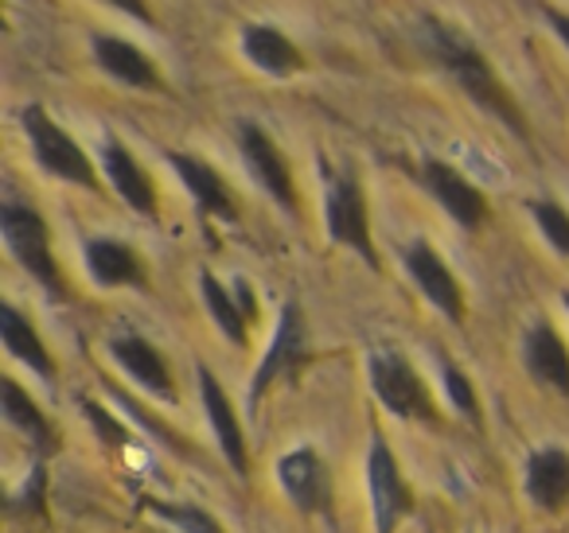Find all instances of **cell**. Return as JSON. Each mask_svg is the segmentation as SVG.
Wrapping results in <instances>:
<instances>
[{
	"instance_id": "obj_20",
	"label": "cell",
	"mask_w": 569,
	"mask_h": 533,
	"mask_svg": "<svg viewBox=\"0 0 569 533\" xmlns=\"http://www.w3.org/2000/svg\"><path fill=\"white\" fill-rule=\"evenodd\" d=\"M87 269L102 289H144V265L137 250L113 238H90Z\"/></svg>"
},
{
	"instance_id": "obj_28",
	"label": "cell",
	"mask_w": 569,
	"mask_h": 533,
	"mask_svg": "<svg viewBox=\"0 0 569 533\" xmlns=\"http://www.w3.org/2000/svg\"><path fill=\"white\" fill-rule=\"evenodd\" d=\"M102 4H110L113 12H121V17L137 20V24H144V28L157 24V17H152V9H149V0H102Z\"/></svg>"
},
{
	"instance_id": "obj_23",
	"label": "cell",
	"mask_w": 569,
	"mask_h": 533,
	"mask_svg": "<svg viewBox=\"0 0 569 533\" xmlns=\"http://www.w3.org/2000/svg\"><path fill=\"white\" fill-rule=\"evenodd\" d=\"M199 292H203V304H207V315L214 320V328L222 331V335L230 339L234 346H246L250 343V315H246V308H242V300L238 296H230L227 289L219 284V276L214 273H203L199 276Z\"/></svg>"
},
{
	"instance_id": "obj_9",
	"label": "cell",
	"mask_w": 569,
	"mask_h": 533,
	"mask_svg": "<svg viewBox=\"0 0 569 533\" xmlns=\"http://www.w3.org/2000/svg\"><path fill=\"white\" fill-rule=\"evenodd\" d=\"M418 175H421V183H426L429 195L445 207V214H449L457 227H465V230L483 227V219H488V199H483V191L476 188L468 175H460L457 168L445 164V160H437V157L421 160Z\"/></svg>"
},
{
	"instance_id": "obj_7",
	"label": "cell",
	"mask_w": 569,
	"mask_h": 533,
	"mask_svg": "<svg viewBox=\"0 0 569 533\" xmlns=\"http://www.w3.org/2000/svg\"><path fill=\"white\" fill-rule=\"evenodd\" d=\"M238 152H242L246 172L258 180V188L297 219V214H301V195H297L293 168L281 157L273 137L261 125H253V121H242V125H238Z\"/></svg>"
},
{
	"instance_id": "obj_11",
	"label": "cell",
	"mask_w": 569,
	"mask_h": 533,
	"mask_svg": "<svg viewBox=\"0 0 569 533\" xmlns=\"http://www.w3.org/2000/svg\"><path fill=\"white\" fill-rule=\"evenodd\" d=\"M102 172L129 211H137L141 219H157V207H160L157 183H152V175L144 172L141 160H137L121 141H113V137L102 141Z\"/></svg>"
},
{
	"instance_id": "obj_22",
	"label": "cell",
	"mask_w": 569,
	"mask_h": 533,
	"mask_svg": "<svg viewBox=\"0 0 569 533\" xmlns=\"http://www.w3.org/2000/svg\"><path fill=\"white\" fill-rule=\"evenodd\" d=\"M0 339H4V346H9V354L17 362H24L32 374L40 378H56V362H51V351L43 346L40 331L32 328V320H24L20 315L17 304H0Z\"/></svg>"
},
{
	"instance_id": "obj_10",
	"label": "cell",
	"mask_w": 569,
	"mask_h": 533,
	"mask_svg": "<svg viewBox=\"0 0 569 533\" xmlns=\"http://www.w3.org/2000/svg\"><path fill=\"white\" fill-rule=\"evenodd\" d=\"M402 265L413 276V284L421 289V296L437 308L441 315H449L452 323H465V292H460L452 269L445 265V258L429 242H410L402 250Z\"/></svg>"
},
{
	"instance_id": "obj_16",
	"label": "cell",
	"mask_w": 569,
	"mask_h": 533,
	"mask_svg": "<svg viewBox=\"0 0 569 533\" xmlns=\"http://www.w3.org/2000/svg\"><path fill=\"white\" fill-rule=\"evenodd\" d=\"M168 164L180 175V183L191 191L196 207L207 214V219H222V222H238V203L230 195V188L222 183V175L214 172L211 164H203L191 152H168Z\"/></svg>"
},
{
	"instance_id": "obj_25",
	"label": "cell",
	"mask_w": 569,
	"mask_h": 533,
	"mask_svg": "<svg viewBox=\"0 0 569 533\" xmlns=\"http://www.w3.org/2000/svg\"><path fill=\"white\" fill-rule=\"evenodd\" d=\"M530 214H535L546 242H550L561 258H569V211L566 207L553 203V199H535V203H530Z\"/></svg>"
},
{
	"instance_id": "obj_6",
	"label": "cell",
	"mask_w": 569,
	"mask_h": 533,
	"mask_svg": "<svg viewBox=\"0 0 569 533\" xmlns=\"http://www.w3.org/2000/svg\"><path fill=\"white\" fill-rule=\"evenodd\" d=\"M305 359H309V328H305V312L297 304H284L273 339H269V351L261 354L258 370H253V378H250V393H246L250 413H258L269 385L297 374V366H305Z\"/></svg>"
},
{
	"instance_id": "obj_8",
	"label": "cell",
	"mask_w": 569,
	"mask_h": 533,
	"mask_svg": "<svg viewBox=\"0 0 569 533\" xmlns=\"http://www.w3.org/2000/svg\"><path fill=\"white\" fill-rule=\"evenodd\" d=\"M367 491H371L375 533H398L402 517L410 514L413 499H410V486H406L402 471H398V463H395V452H390L382 436H371V452H367Z\"/></svg>"
},
{
	"instance_id": "obj_2",
	"label": "cell",
	"mask_w": 569,
	"mask_h": 533,
	"mask_svg": "<svg viewBox=\"0 0 569 533\" xmlns=\"http://www.w3.org/2000/svg\"><path fill=\"white\" fill-rule=\"evenodd\" d=\"M20 125H24V137H28V144H32L36 164H40L51 180L74 183V188H82V191L102 188V183H98L94 164H90V157L79 149V141H74L63 125H56L43 105H36V102L24 105V113H20Z\"/></svg>"
},
{
	"instance_id": "obj_24",
	"label": "cell",
	"mask_w": 569,
	"mask_h": 533,
	"mask_svg": "<svg viewBox=\"0 0 569 533\" xmlns=\"http://www.w3.org/2000/svg\"><path fill=\"white\" fill-rule=\"evenodd\" d=\"M149 510L180 533H222V525L203 506H191V502H149Z\"/></svg>"
},
{
	"instance_id": "obj_19",
	"label": "cell",
	"mask_w": 569,
	"mask_h": 533,
	"mask_svg": "<svg viewBox=\"0 0 569 533\" xmlns=\"http://www.w3.org/2000/svg\"><path fill=\"white\" fill-rule=\"evenodd\" d=\"M522 486L527 499L538 510H561L569 506V452L566 447H538L527 455V471H522Z\"/></svg>"
},
{
	"instance_id": "obj_26",
	"label": "cell",
	"mask_w": 569,
	"mask_h": 533,
	"mask_svg": "<svg viewBox=\"0 0 569 533\" xmlns=\"http://www.w3.org/2000/svg\"><path fill=\"white\" fill-rule=\"evenodd\" d=\"M445 393H449L452 409H457L460 416H468L472 424H480V401H476V385L468 382V378L460 374L452 362H445Z\"/></svg>"
},
{
	"instance_id": "obj_30",
	"label": "cell",
	"mask_w": 569,
	"mask_h": 533,
	"mask_svg": "<svg viewBox=\"0 0 569 533\" xmlns=\"http://www.w3.org/2000/svg\"><path fill=\"white\" fill-rule=\"evenodd\" d=\"M561 300H566V308H569V292H566V296H561Z\"/></svg>"
},
{
	"instance_id": "obj_3",
	"label": "cell",
	"mask_w": 569,
	"mask_h": 533,
	"mask_svg": "<svg viewBox=\"0 0 569 533\" xmlns=\"http://www.w3.org/2000/svg\"><path fill=\"white\" fill-rule=\"evenodd\" d=\"M0 234H4V245L9 253L20 261L24 273H32L51 296H63L67 284L59 276L56 265V253H51V234H48V222L36 207L24 203H4L0 207Z\"/></svg>"
},
{
	"instance_id": "obj_15",
	"label": "cell",
	"mask_w": 569,
	"mask_h": 533,
	"mask_svg": "<svg viewBox=\"0 0 569 533\" xmlns=\"http://www.w3.org/2000/svg\"><path fill=\"white\" fill-rule=\"evenodd\" d=\"M199 393H203V409H207V421H211V429H214V440H219V452L227 455L234 475H246V471H250V455H246L242 421H238L234 405H230L219 378H214L207 366H199Z\"/></svg>"
},
{
	"instance_id": "obj_12",
	"label": "cell",
	"mask_w": 569,
	"mask_h": 533,
	"mask_svg": "<svg viewBox=\"0 0 569 533\" xmlns=\"http://www.w3.org/2000/svg\"><path fill=\"white\" fill-rule=\"evenodd\" d=\"M238 48H242L246 63L258 67L269 79H289V74H301L309 67L305 51L273 24H246L238 32Z\"/></svg>"
},
{
	"instance_id": "obj_14",
	"label": "cell",
	"mask_w": 569,
	"mask_h": 533,
	"mask_svg": "<svg viewBox=\"0 0 569 533\" xmlns=\"http://www.w3.org/2000/svg\"><path fill=\"white\" fill-rule=\"evenodd\" d=\"M90 51H94V63L102 67L113 82H121V87L164 90V74H160V67L152 63L137 43L121 40V36H94Z\"/></svg>"
},
{
	"instance_id": "obj_17",
	"label": "cell",
	"mask_w": 569,
	"mask_h": 533,
	"mask_svg": "<svg viewBox=\"0 0 569 533\" xmlns=\"http://www.w3.org/2000/svg\"><path fill=\"white\" fill-rule=\"evenodd\" d=\"M277 483L305 514H317V510L328 506V467L312 447H293L289 455H281Z\"/></svg>"
},
{
	"instance_id": "obj_18",
	"label": "cell",
	"mask_w": 569,
	"mask_h": 533,
	"mask_svg": "<svg viewBox=\"0 0 569 533\" xmlns=\"http://www.w3.org/2000/svg\"><path fill=\"white\" fill-rule=\"evenodd\" d=\"M522 362H527L530 378L546 390H553L558 398L569 401V346L561 343V335L550 323H535L522 339Z\"/></svg>"
},
{
	"instance_id": "obj_4",
	"label": "cell",
	"mask_w": 569,
	"mask_h": 533,
	"mask_svg": "<svg viewBox=\"0 0 569 533\" xmlns=\"http://www.w3.org/2000/svg\"><path fill=\"white\" fill-rule=\"evenodd\" d=\"M325 222L336 245H348L367 265L379 269V253H375L371 242V219H367V195L351 168L328 172L325 164Z\"/></svg>"
},
{
	"instance_id": "obj_27",
	"label": "cell",
	"mask_w": 569,
	"mask_h": 533,
	"mask_svg": "<svg viewBox=\"0 0 569 533\" xmlns=\"http://www.w3.org/2000/svg\"><path fill=\"white\" fill-rule=\"evenodd\" d=\"M82 409H87V416H90V421L98 424V432H102V436H106V444H121V440L129 436V432L121 429V424L113 421V416L106 413L102 405H94V401H82Z\"/></svg>"
},
{
	"instance_id": "obj_13",
	"label": "cell",
	"mask_w": 569,
	"mask_h": 533,
	"mask_svg": "<svg viewBox=\"0 0 569 533\" xmlns=\"http://www.w3.org/2000/svg\"><path fill=\"white\" fill-rule=\"evenodd\" d=\"M110 354H113V362H118V366L126 370L129 378H133V382H141L144 390L152 393V398L176 405L172 370H168L164 354H160L157 346L149 343V339L133 335V331H126V335H113L110 339Z\"/></svg>"
},
{
	"instance_id": "obj_1",
	"label": "cell",
	"mask_w": 569,
	"mask_h": 533,
	"mask_svg": "<svg viewBox=\"0 0 569 533\" xmlns=\"http://www.w3.org/2000/svg\"><path fill=\"white\" fill-rule=\"evenodd\" d=\"M426 51L445 67V74L457 82L460 94H468V102H476L488 118H496L499 125L511 129L519 141H530L522 105L515 102L507 82L491 71L488 56H483L472 40H465V36L445 24V20H426Z\"/></svg>"
},
{
	"instance_id": "obj_5",
	"label": "cell",
	"mask_w": 569,
	"mask_h": 533,
	"mask_svg": "<svg viewBox=\"0 0 569 533\" xmlns=\"http://www.w3.org/2000/svg\"><path fill=\"white\" fill-rule=\"evenodd\" d=\"M367 378H371V390L382 405L390 409L402 421H437V405L429 398V385L421 382V374L413 370L410 359L395 351H375L367 359Z\"/></svg>"
},
{
	"instance_id": "obj_21",
	"label": "cell",
	"mask_w": 569,
	"mask_h": 533,
	"mask_svg": "<svg viewBox=\"0 0 569 533\" xmlns=\"http://www.w3.org/2000/svg\"><path fill=\"white\" fill-rule=\"evenodd\" d=\"M0 409H4V421L12 424V429L20 432V436L28 440V444L36 447L40 455H51L56 452V429H51V421L40 413V405H36L32 398H28L24 390H20L12 378H4L0 382Z\"/></svg>"
},
{
	"instance_id": "obj_29",
	"label": "cell",
	"mask_w": 569,
	"mask_h": 533,
	"mask_svg": "<svg viewBox=\"0 0 569 533\" xmlns=\"http://www.w3.org/2000/svg\"><path fill=\"white\" fill-rule=\"evenodd\" d=\"M542 17H546V24H550V32L558 36V40L566 43V51H569V12H558V9H550V4H546Z\"/></svg>"
}]
</instances>
